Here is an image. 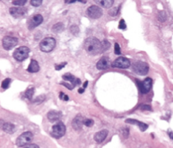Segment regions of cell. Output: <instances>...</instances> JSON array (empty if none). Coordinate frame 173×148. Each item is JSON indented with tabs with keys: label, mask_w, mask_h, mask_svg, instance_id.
Listing matches in <instances>:
<instances>
[{
	"label": "cell",
	"mask_w": 173,
	"mask_h": 148,
	"mask_svg": "<svg viewBox=\"0 0 173 148\" xmlns=\"http://www.w3.org/2000/svg\"><path fill=\"white\" fill-rule=\"evenodd\" d=\"M39 69H40V67H39L38 62L35 60H31V63L27 69V71L31 73H35L39 71Z\"/></svg>",
	"instance_id": "ffe728a7"
},
{
	"label": "cell",
	"mask_w": 173,
	"mask_h": 148,
	"mask_svg": "<svg viewBox=\"0 0 173 148\" xmlns=\"http://www.w3.org/2000/svg\"><path fill=\"white\" fill-rule=\"evenodd\" d=\"M123 135L125 136V137H127L128 135V129H123Z\"/></svg>",
	"instance_id": "ab89813d"
},
{
	"label": "cell",
	"mask_w": 173,
	"mask_h": 148,
	"mask_svg": "<svg viewBox=\"0 0 173 148\" xmlns=\"http://www.w3.org/2000/svg\"><path fill=\"white\" fill-rule=\"evenodd\" d=\"M64 95H65V94H64V93L60 92V96H59V97H60V100H63V98H64Z\"/></svg>",
	"instance_id": "60d3db41"
},
{
	"label": "cell",
	"mask_w": 173,
	"mask_h": 148,
	"mask_svg": "<svg viewBox=\"0 0 173 148\" xmlns=\"http://www.w3.org/2000/svg\"><path fill=\"white\" fill-rule=\"evenodd\" d=\"M18 39L13 37L6 36L4 37L2 40V45L4 49L6 50H10L18 44Z\"/></svg>",
	"instance_id": "52a82bcc"
},
{
	"label": "cell",
	"mask_w": 173,
	"mask_h": 148,
	"mask_svg": "<svg viewBox=\"0 0 173 148\" xmlns=\"http://www.w3.org/2000/svg\"><path fill=\"white\" fill-rule=\"evenodd\" d=\"M32 139H33V135L31 132H29V131L25 132L16 139V145L18 147L25 146L31 143Z\"/></svg>",
	"instance_id": "8992f818"
},
{
	"label": "cell",
	"mask_w": 173,
	"mask_h": 148,
	"mask_svg": "<svg viewBox=\"0 0 173 148\" xmlns=\"http://www.w3.org/2000/svg\"><path fill=\"white\" fill-rule=\"evenodd\" d=\"M51 30L55 33H60V32H62L64 30V25L62 22L56 23V25L53 26Z\"/></svg>",
	"instance_id": "7402d4cb"
},
{
	"label": "cell",
	"mask_w": 173,
	"mask_h": 148,
	"mask_svg": "<svg viewBox=\"0 0 173 148\" xmlns=\"http://www.w3.org/2000/svg\"><path fill=\"white\" fill-rule=\"evenodd\" d=\"M29 53L30 49L29 48L26 46H22L16 49L13 53V57L17 61L22 62L29 57Z\"/></svg>",
	"instance_id": "3957f363"
},
{
	"label": "cell",
	"mask_w": 173,
	"mask_h": 148,
	"mask_svg": "<svg viewBox=\"0 0 173 148\" xmlns=\"http://www.w3.org/2000/svg\"><path fill=\"white\" fill-rule=\"evenodd\" d=\"M11 82V79H4L3 82L1 83V87L4 89H6L9 87V85H10Z\"/></svg>",
	"instance_id": "d4e9b609"
},
{
	"label": "cell",
	"mask_w": 173,
	"mask_h": 148,
	"mask_svg": "<svg viewBox=\"0 0 173 148\" xmlns=\"http://www.w3.org/2000/svg\"><path fill=\"white\" fill-rule=\"evenodd\" d=\"M118 28L120 29H122V30L126 29V28H127V25H126L125 20H124V19H121L120 20V22H119Z\"/></svg>",
	"instance_id": "1f68e13d"
},
{
	"label": "cell",
	"mask_w": 173,
	"mask_h": 148,
	"mask_svg": "<svg viewBox=\"0 0 173 148\" xmlns=\"http://www.w3.org/2000/svg\"><path fill=\"white\" fill-rule=\"evenodd\" d=\"M111 65L110 60L108 57H102L97 63V69L99 70H104L108 68Z\"/></svg>",
	"instance_id": "4fadbf2b"
},
{
	"label": "cell",
	"mask_w": 173,
	"mask_h": 148,
	"mask_svg": "<svg viewBox=\"0 0 173 148\" xmlns=\"http://www.w3.org/2000/svg\"><path fill=\"white\" fill-rule=\"evenodd\" d=\"M94 124V121H93L92 119H88V118H85L84 119L83 124L85 125L86 126H88V127H91Z\"/></svg>",
	"instance_id": "83f0119b"
},
{
	"label": "cell",
	"mask_w": 173,
	"mask_h": 148,
	"mask_svg": "<svg viewBox=\"0 0 173 148\" xmlns=\"http://www.w3.org/2000/svg\"><path fill=\"white\" fill-rule=\"evenodd\" d=\"M110 47V43H109L107 41H104L102 43V52L106 51L107 49H108Z\"/></svg>",
	"instance_id": "cb8c5ba5"
},
{
	"label": "cell",
	"mask_w": 173,
	"mask_h": 148,
	"mask_svg": "<svg viewBox=\"0 0 173 148\" xmlns=\"http://www.w3.org/2000/svg\"><path fill=\"white\" fill-rule=\"evenodd\" d=\"M25 148H39L38 145L36 144H30V145H27Z\"/></svg>",
	"instance_id": "8d00e7d4"
},
{
	"label": "cell",
	"mask_w": 173,
	"mask_h": 148,
	"mask_svg": "<svg viewBox=\"0 0 173 148\" xmlns=\"http://www.w3.org/2000/svg\"><path fill=\"white\" fill-rule=\"evenodd\" d=\"M68 100H69V97H68V95H64V98H63V100H64V101H68Z\"/></svg>",
	"instance_id": "7bdbcfd3"
},
{
	"label": "cell",
	"mask_w": 173,
	"mask_h": 148,
	"mask_svg": "<svg viewBox=\"0 0 173 148\" xmlns=\"http://www.w3.org/2000/svg\"><path fill=\"white\" fill-rule=\"evenodd\" d=\"M98 5L105 8H110L113 5L114 0H94Z\"/></svg>",
	"instance_id": "44dd1931"
},
{
	"label": "cell",
	"mask_w": 173,
	"mask_h": 148,
	"mask_svg": "<svg viewBox=\"0 0 173 148\" xmlns=\"http://www.w3.org/2000/svg\"><path fill=\"white\" fill-rule=\"evenodd\" d=\"M43 0H31V4L34 7H38L41 5Z\"/></svg>",
	"instance_id": "f546056e"
},
{
	"label": "cell",
	"mask_w": 173,
	"mask_h": 148,
	"mask_svg": "<svg viewBox=\"0 0 173 148\" xmlns=\"http://www.w3.org/2000/svg\"><path fill=\"white\" fill-rule=\"evenodd\" d=\"M119 9H120V6L118 8H114L112 9V10L109 11V14L112 16H115L118 14V12L119 11Z\"/></svg>",
	"instance_id": "4dcf8cb0"
},
{
	"label": "cell",
	"mask_w": 173,
	"mask_h": 148,
	"mask_svg": "<svg viewBox=\"0 0 173 148\" xmlns=\"http://www.w3.org/2000/svg\"><path fill=\"white\" fill-rule=\"evenodd\" d=\"M62 79H64V81L71 82V84L72 86H73L74 88V87H76V85H79V84H80L81 83L80 79H76L75 77L73 76V75L70 74V73H66V74L63 75Z\"/></svg>",
	"instance_id": "5bb4252c"
},
{
	"label": "cell",
	"mask_w": 173,
	"mask_h": 148,
	"mask_svg": "<svg viewBox=\"0 0 173 148\" xmlns=\"http://www.w3.org/2000/svg\"><path fill=\"white\" fill-rule=\"evenodd\" d=\"M60 84H62V85H64V87H66V88H68L70 90H72V89H73L74 87L72 85V84H68L66 83H64V82H62V83H60Z\"/></svg>",
	"instance_id": "d590c367"
},
{
	"label": "cell",
	"mask_w": 173,
	"mask_h": 148,
	"mask_svg": "<svg viewBox=\"0 0 173 148\" xmlns=\"http://www.w3.org/2000/svg\"><path fill=\"white\" fill-rule=\"evenodd\" d=\"M152 80L150 78H146L143 81H138V87L142 93H148L151 88Z\"/></svg>",
	"instance_id": "30bf717a"
},
{
	"label": "cell",
	"mask_w": 173,
	"mask_h": 148,
	"mask_svg": "<svg viewBox=\"0 0 173 148\" xmlns=\"http://www.w3.org/2000/svg\"><path fill=\"white\" fill-rule=\"evenodd\" d=\"M169 137L172 139L173 140V133H172V132H170V133H169Z\"/></svg>",
	"instance_id": "f6af8a7d"
},
{
	"label": "cell",
	"mask_w": 173,
	"mask_h": 148,
	"mask_svg": "<svg viewBox=\"0 0 173 148\" xmlns=\"http://www.w3.org/2000/svg\"><path fill=\"white\" fill-rule=\"evenodd\" d=\"M84 119L85 118L81 114L77 115L75 118L73 119V121L72 122V126L74 130H81L82 127H83Z\"/></svg>",
	"instance_id": "7c38bea8"
},
{
	"label": "cell",
	"mask_w": 173,
	"mask_h": 148,
	"mask_svg": "<svg viewBox=\"0 0 173 148\" xmlns=\"http://www.w3.org/2000/svg\"><path fill=\"white\" fill-rule=\"evenodd\" d=\"M71 31L74 35H77L79 32V29L76 25H72L71 27Z\"/></svg>",
	"instance_id": "f1b7e54d"
},
{
	"label": "cell",
	"mask_w": 173,
	"mask_h": 148,
	"mask_svg": "<svg viewBox=\"0 0 173 148\" xmlns=\"http://www.w3.org/2000/svg\"><path fill=\"white\" fill-rule=\"evenodd\" d=\"M141 110H151V107L148 105H144L141 107Z\"/></svg>",
	"instance_id": "74e56055"
},
{
	"label": "cell",
	"mask_w": 173,
	"mask_h": 148,
	"mask_svg": "<svg viewBox=\"0 0 173 148\" xmlns=\"http://www.w3.org/2000/svg\"><path fill=\"white\" fill-rule=\"evenodd\" d=\"M66 64H67L66 62H63V63H61V64H56L55 69H56V70H62L63 68L65 67V66L66 65Z\"/></svg>",
	"instance_id": "836d02e7"
},
{
	"label": "cell",
	"mask_w": 173,
	"mask_h": 148,
	"mask_svg": "<svg viewBox=\"0 0 173 148\" xmlns=\"http://www.w3.org/2000/svg\"><path fill=\"white\" fill-rule=\"evenodd\" d=\"M86 14L93 19H98L103 15V11L99 6H92L88 8Z\"/></svg>",
	"instance_id": "ba28073f"
},
{
	"label": "cell",
	"mask_w": 173,
	"mask_h": 148,
	"mask_svg": "<svg viewBox=\"0 0 173 148\" xmlns=\"http://www.w3.org/2000/svg\"><path fill=\"white\" fill-rule=\"evenodd\" d=\"M107 134H108V131H107V130H106V129L100 131L99 132L95 133L94 136V139L98 143H102L106 139Z\"/></svg>",
	"instance_id": "2e32d148"
},
{
	"label": "cell",
	"mask_w": 173,
	"mask_h": 148,
	"mask_svg": "<svg viewBox=\"0 0 173 148\" xmlns=\"http://www.w3.org/2000/svg\"><path fill=\"white\" fill-rule=\"evenodd\" d=\"M43 18L41 14H36L32 16L31 18H30L28 22V27L30 30H32L38 27L43 22Z\"/></svg>",
	"instance_id": "8fae6325"
},
{
	"label": "cell",
	"mask_w": 173,
	"mask_h": 148,
	"mask_svg": "<svg viewBox=\"0 0 173 148\" xmlns=\"http://www.w3.org/2000/svg\"><path fill=\"white\" fill-rule=\"evenodd\" d=\"M62 117V112L56 111V110H51L48 113V118L51 123L56 122Z\"/></svg>",
	"instance_id": "9a60e30c"
},
{
	"label": "cell",
	"mask_w": 173,
	"mask_h": 148,
	"mask_svg": "<svg viewBox=\"0 0 173 148\" xmlns=\"http://www.w3.org/2000/svg\"><path fill=\"white\" fill-rule=\"evenodd\" d=\"M158 20L161 22H164V21H166L167 20V14L164 11L160 12L158 15Z\"/></svg>",
	"instance_id": "484cf974"
},
{
	"label": "cell",
	"mask_w": 173,
	"mask_h": 148,
	"mask_svg": "<svg viewBox=\"0 0 173 148\" xmlns=\"http://www.w3.org/2000/svg\"><path fill=\"white\" fill-rule=\"evenodd\" d=\"M44 100H45V95H40L38 97H37L35 100L34 102L37 103L39 102V103H41L42 102H43Z\"/></svg>",
	"instance_id": "e575fe53"
},
{
	"label": "cell",
	"mask_w": 173,
	"mask_h": 148,
	"mask_svg": "<svg viewBox=\"0 0 173 148\" xmlns=\"http://www.w3.org/2000/svg\"><path fill=\"white\" fill-rule=\"evenodd\" d=\"M133 70L136 74L143 76V75H146L148 73L149 66L146 62L138 61V62L133 63Z\"/></svg>",
	"instance_id": "277c9868"
},
{
	"label": "cell",
	"mask_w": 173,
	"mask_h": 148,
	"mask_svg": "<svg viewBox=\"0 0 173 148\" xmlns=\"http://www.w3.org/2000/svg\"><path fill=\"white\" fill-rule=\"evenodd\" d=\"M87 84H88V81H86L85 82V83H84V84H83V88L85 89L86 87H87Z\"/></svg>",
	"instance_id": "ee69618b"
},
{
	"label": "cell",
	"mask_w": 173,
	"mask_h": 148,
	"mask_svg": "<svg viewBox=\"0 0 173 148\" xmlns=\"http://www.w3.org/2000/svg\"><path fill=\"white\" fill-rule=\"evenodd\" d=\"M114 53H115L116 55H120L121 53L120 48L118 43H116L114 44Z\"/></svg>",
	"instance_id": "d6a6232c"
},
{
	"label": "cell",
	"mask_w": 173,
	"mask_h": 148,
	"mask_svg": "<svg viewBox=\"0 0 173 148\" xmlns=\"http://www.w3.org/2000/svg\"><path fill=\"white\" fill-rule=\"evenodd\" d=\"M26 9L22 8H11L10 9V14L15 18H19L25 14Z\"/></svg>",
	"instance_id": "e0dca14e"
},
{
	"label": "cell",
	"mask_w": 173,
	"mask_h": 148,
	"mask_svg": "<svg viewBox=\"0 0 173 148\" xmlns=\"http://www.w3.org/2000/svg\"><path fill=\"white\" fill-rule=\"evenodd\" d=\"M1 129L4 131V132L8 134H13L14 133H15V131H16L14 124L10 123H4L3 126H2Z\"/></svg>",
	"instance_id": "d6986e66"
},
{
	"label": "cell",
	"mask_w": 173,
	"mask_h": 148,
	"mask_svg": "<svg viewBox=\"0 0 173 148\" xmlns=\"http://www.w3.org/2000/svg\"><path fill=\"white\" fill-rule=\"evenodd\" d=\"M66 131V126L64 125V124L62 122H59L53 126L52 130L51 131V135L54 138L59 139L65 135Z\"/></svg>",
	"instance_id": "5b68a950"
},
{
	"label": "cell",
	"mask_w": 173,
	"mask_h": 148,
	"mask_svg": "<svg viewBox=\"0 0 173 148\" xmlns=\"http://www.w3.org/2000/svg\"><path fill=\"white\" fill-rule=\"evenodd\" d=\"M34 93H35V89L33 87L28 89L27 90L25 91V97H27L28 100H31L32 98V96H33L34 95Z\"/></svg>",
	"instance_id": "603a6c76"
},
{
	"label": "cell",
	"mask_w": 173,
	"mask_h": 148,
	"mask_svg": "<svg viewBox=\"0 0 173 148\" xmlns=\"http://www.w3.org/2000/svg\"><path fill=\"white\" fill-rule=\"evenodd\" d=\"M125 122L127 123L128 124H135V125H137L139 126V127L140 129V130L141 131H145L147 130V129L148 128V125L146 123H142V122H140L137 120H135V119H127L126 120Z\"/></svg>",
	"instance_id": "ac0fdd59"
},
{
	"label": "cell",
	"mask_w": 173,
	"mask_h": 148,
	"mask_svg": "<svg viewBox=\"0 0 173 148\" xmlns=\"http://www.w3.org/2000/svg\"><path fill=\"white\" fill-rule=\"evenodd\" d=\"M56 44V42L54 39L52 37H46L41 41L40 44H39V48L42 51L48 53L55 48Z\"/></svg>",
	"instance_id": "7a4b0ae2"
},
{
	"label": "cell",
	"mask_w": 173,
	"mask_h": 148,
	"mask_svg": "<svg viewBox=\"0 0 173 148\" xmlns=\"http://www.w3.org/2000/svg\"><path fill=\"white\" fill-rule=\"evenodd\" d=\"M27 2V0H14L12 4L15 6H24L25 4Z\"/></svg>",
	"instance_id": "4316f807"
},
{
	"label": "cell",
	"mask_w": 173,
	"mask_h": 148,
	"mask_svg": "<svg viewBox=\"0 0 173 148\" xmlns=\"http://www.w3.org/2000/svg\"><path fill=\"white\" fill-rule=\"evenodd\" d=\"M76 1H79V2H81V3H86V1H85V0H70L69 3L72 4V3H74V2H76Z\"/></svg>",
	"instance_id": "f35d334b"
},
{
	"label": "cell",
	"mask_w": 173,
	"mask_h": 148,
	"mask_svg": "<svg viewBox=\"0 0 173 148\" xmlns=\"http://www.w3.org/2000/svg\"><path fill=\"white\" fill-rule=\"evenodd\" d=\"M78 92L79 93H84V92H85V89H84V88H80V89H79Z\"/></svg>",
	"instance_id": "b9f144b4"
},
{
	"label": "cell",
	"mask_w": 173,
	"mask_h": 148,
	"mask_svg": "<svg viewBox=\"0 0 173 148\" xmlns=\"http://www.w3.org/2000/svg\"><path fill=\"white\" fill-rule=\"evenodd\" d=\"M112 67L120 68V69H128L130 66V61L125 57H120L115 60L111 64Z\"/></svg>",
	"instance_id": "9c48e42d"
},
{
	"label": "cell",
	"mask_w": 173,
	"mask_h": 148,
	"mask_svg": "<svg viewBox=\"0 0 173 148\" xmlns=\"http://www.w3.org/2000/svg\"><path fill=\"white\" fill-rule=\"evenodd\" d=\"M84 48L91 55L102 53V43L95 37H89L84 42Z\"/></svg>",
	"instance_id": "6da1fadb"
}]
</instances>
